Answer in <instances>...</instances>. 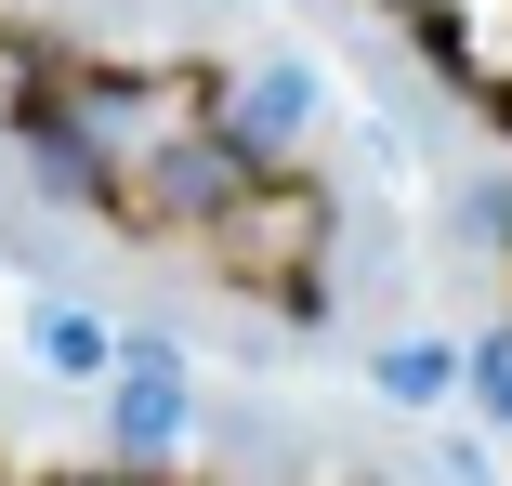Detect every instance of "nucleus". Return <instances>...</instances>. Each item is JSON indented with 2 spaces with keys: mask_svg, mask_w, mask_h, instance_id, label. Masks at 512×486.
I'll list each match as a JSON object with an SVG mask.
<instances>
[{
  "mask_svg": "<svg viewBox=\"0 0 512 486\" xmlns=\"http://www.w3.org/2000/svg\"><path fill=\"white\" fill-rule=\"evenodd\" d=\"M368 14L486 145H512V0H368Z\"/></svg>",
  "mask_w": 512,
  "mask_h": 486,
  "instance_id": "f257e3e1",
  "label": "nucleus"
}]
</instances>
